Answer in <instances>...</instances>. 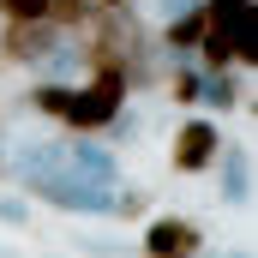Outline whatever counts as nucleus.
I'll use <instances>...</instances> for the list:
<instances>
[{"instance_id":"obj_9","label":"nucleus","mask_w":258,"mask_h":258,"mask_svg":"<svg viewBox=\"0 0 258 258\" xmlns=\"http://www.w3.org/2000/svg\"><path fill=\"white\" fill-rule=\"evenodd\" d=\"M246 84L234 78V72H204V84H198V102L204 108H216V114H234V108H246Z\"/></svg>"},{"instance_id":"obj_14","label":"nucleus","mask_w":258,"mask_h":258,"mask_svg":"<svg viewBox=\"0 0 258 258\" xmlns=\"http://www.w3.org/2000/svg\"><path fill=\"white\" fill-rule=\"evenodd\" d=\"M198 6H204V18H210L216 30H234V18H240L252 0H198Z\"/></svg>"},{"instance_id":"obj_4","label":"nucleus","mask_w":258,"mask_h":258,"mask_svg":"<svg viewBox=\"0 0 258 258\" xmlns=\"http://www.w3.org/2000/svg\"><path fill=\"white\" fill-rule=\"evenodd\" d=\"M60 48V30L48 18H30V24H0V66H30L42 72V60Z\"/></svg>"},{"instance_id":"obj_15","label":"nucleus","mask_w":258,"mask_h":258,"mask_svg":"<svg viewBox=\"0 0 258 258\" xmlns=\"http://www.w3.org/2000/svg\"><path fill=\"white\" fill-rule=\"evenodd\" d=\"M144 210H150V192H144V186H126V192H114V216H144Z\"/></svg>"},{"instance_id":"obj_18","label":"nucleus","mask_w":258,"mask_h":258,"mask_svg":"<svg viewBox=\"0 0 258 258\" xmlns=\"http://www.w3.org/2000/svg\"><path fill=\"white\" fill-rule=\"evenodd\" d=\"M0 174H6V150H0Z\"/></svg>"},{"instance_id":"obj_16","label":"nucleus","mask_w":258,"mask_h":258,"mask_svg":"<svg viewBox=\"0 0 258 258\" xmlns=\"http://www.w3.org/2000/svg\"><path fill=\"white\" fill-rule=\"evenodd\" d=\"M0 222H6V228H24V222H30V204H24V198H0Z\"/></svg>"},{"instance_id":"obj_8","label":"nucleus","mask_w":258,"mask_h":258,"mask_svg":"<svg viewBox=\"0 0 258 258\" xmlns=\"http://www.w3.org/2000/svg\"><path fill=\"white\" fill-rule=\"evenodd\" d=\"M204 30H210V18H204V6H186V12H168V24H162V36H156V48L174 60H192L198 42H204Z\"/></svg>"},{"instance_id":"obj_5","label":"nucleus","mask_w":258,"mask_h":258,"mask_svg":"<svg viewBox=\"0 0 258 258\" xmlns=\"http://www.w3.org/2000/svg\"><path fill=\"white\" fill-rule=\"evenodd\" d=\"M204 246L210 240H204V228H198L192 216H150L144 222V240H138L144 258H198Z\"/></svg>"},{"instance_id":"obj_13","label":"nucleus","mask_w":258,"mask_h":258,"mask_svg":"<svg viewBox=\"0 0 258 258\" xmlns=\"http://www.w3.org/2000/svg\"><path fill=\"white\" fill-rule=\"evenodd\" d=\"M66 102H72V84H54V78H42V84H30V108L36 114H48V120H60Z\"/></svg>"},{"instance_id":"obj_2","label":"nucleus","mask_w":258,"mask_h":258,"mask_svg":"<svg viewBox=\"0 0 258 258\" xmlns=\"http://www.w3.org/2000/svg\"><path fill=\"white\" fill-rule=\"evenodd\" d=\"M18 186L36 198V204H54V210H66V216H114V192H120V186L78 180V174H66V168L30 174V180H18Z\"/></svg>"},{"instance_id":"obj_17","label":"nucleus","mask_w":258,"mask_h":258,"mask_svg":"<svg viewBox=\"0 0 258 258\" xmlns=\"http://www.w3.org/2000/svg\"><path fill=\"white\" fill-rule=\"evenodd\" d=\"M132 0H96V12H126Z\"/></svg>"},{"instance_id":"obj_7","label":"nucleus","mask_w":258,"mask_h":258,"mask_svg":"<svg viewBox=\"0 0 258 258\" xmlns=\"http://www.w3.org/2000/svg\"><path fill=\"white\" fill-rule=\"evenodd\" d=\"M210 168H216V198H222V204L240 210V204L252 198V156H246V144H228V138H222V150H216Z\"/></svg>"},{"instance_id":"obj_1","label":"nucleus","mask_w":258,"mask_h":258,"mask_svg":"<svg viewBox=\"0 0 258 258\" xmlns=\"http://www.w3.org/2000/svg\"><path fill=\"white\" fill-rule=\"evenodd\" d=\"M126 108V72L120 66H102V72H90V78H78L72 84V102H66L60 126L72 138H84V132H108V120Z\"/></svg>"},{"instance_id":"obj_10","label":"nucleus","mask_w":258,"mask_h":258,"mask_svg":"<svg viewBox=\"0 0 258 258\" xmlns=\"http://www.w3.org/2000/svg\"><path fill=\"white\" fill-rule=\"evenodd\" d=\"M198 84H204V72H198L192 60H174L168 72H162V90H168L174 108H198Z\"/></svg>"},{"instance_id":"obj_6","label":"nucleus","mask_w":258,"mask_h":258,"mask_svg":"<svg viewBox=\"0 0 258 258\" xmlns=\"http://www.w3.org/2000/svg\"><path fill=\"white\" fill-rule=\"evenodd\" d=\"M60 168L78 180H96V186H120V162L108 144H90V138H60Z\"/></svg>"},{"instance_id":"obj_11","label":"nucleus","mask_w":258,"mask_h":258,"mask_svg":"<svg viewBox=\"0 0 258 258\" xmlns=\"http://www.w3.org/2000/svg\"><path fill=\"white\" fill-rule=\"evenodd\" d=\"M90 18H96V0H48V24L60 36H78Z\"/></svg>"},{"instance_id":"obj_3","label":"nucleus","mask_w":258,"mask_h":258,"mask_svg":"<svg viewBox=\"0 0 258 258\" xmlns=\"http://www.w3.org/2000/svg\"><path fill=\"white\" fill-rule=\"evenodd\" d=\"M216 150H222V126H216L210 114H192V120H180V126H174L168 162H174V174H210Z\"/></svg>"},{"instance_id":"obj_12","label":"nucleus","mask_w":258,"mask_h":258,"mask_svg":"<svg viewBox=\"0 0 258 258\" xmlns=\"http://www.w3.org/2000/svg\"><path fill=\"white\" fill-rule=\"evenodd\" d=\"M228 36H234V66H258V0L234 18V30H228Z\"/></svg>"}]
</instances>
